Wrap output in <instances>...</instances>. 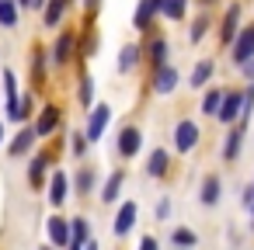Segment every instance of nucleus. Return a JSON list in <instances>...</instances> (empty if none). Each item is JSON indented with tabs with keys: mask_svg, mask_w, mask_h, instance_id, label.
<instances>
[{
	"mask_svg": "<svg viewBox=\"0 0 254 250\" xmlns=\"http://www.w3.org/2000/svg\"><path fill=\"white\" fill-rule=\"evenodd\" d=\"M46 167H49V156L39 153V156L28 163V181H32V184H42V181H46Z\"/></svg>",
	"mask_w": 254,
	"mask_h": 250,
	"instance_id": "nucleus-21",
	"label": "nucleus"
},
{
	"mask_svg": "<svg viewBox=\"0 0 254 250\" xmlns=\"http://www.w3.org/2000/svg\"><path fill=\"white\" fill-rule=\"evenodd\" d=\"M80 250H101V247H98L94 240H87V243H80Z\"/></svg>",
	"mask_w": 254,
	"mask_h": 250,
	"instance_id": "nucleus-38",
	"label": "nucleus"
},
{
	"mask_svg": "<svg viewBox=\"0 0 254 250\" xmlns=\"http://www.w3.org/2000/svg\"><path fill=\"white\" fill-rule=\"evenodd\" d=\"M157 14H160V0H139V7H136V14H132V28H136V32H146Z\"/></svg>",
	"mask_w": 254,
	"mask_h": 250,
	"instance_id": "nucleus-5",
	"label": "nucleus"
},
{
	"mask_svg": "<svg viewBox=\"0 0 254 250\" xmlns=\"http://www.w3.org/2000/svg\"><path fill=\"white\" fill-rule=\"evenodd\" d=\"M167 163H171V153L167 150H153L150 160H146V174L150 177H164L167 174Z\"/></svg>",
	"mask_w": 254,
	"mask_h": 250,
	"instance_id": "nucleus-13",
	"label": "nucleus"
},
{
	"mask_svg": "<svg viewBox=\"0 0 254 250\" xmlns=\"http://www.w3.org/2000/svg\"><path fill=\"white\" fill-rule=\"evenodd\" d=\"M219 104H223V91H209L205 101H202V111H205V115H216Z\"/></svg>",
	"mask_w": 254,
	"mask_h": 250,
	"instance_id": "nucleus-28",
	"label": "nucleus"
},
{
	"mask_svg": "<svg viewBox=\"0 0 254 250\" xmlns=\"http://www.w3.org/2000/svg\"><path fill=\"white\" fill-rule=\"evenodd\" d=\"M91 101H94V80H91V77H84V80H80V104H84V108H91Z\"/></svg>",
	"mask_w": 254,
	"mask_h": 250,
	"instance_id": "nucleus-29",
	"label": "nucleus"
},
{
	"mask_svg": "<svg viewBox=\"0 0 254 250\" xmlns=\"http://www.w3.org/2000/svg\"><path fill=\"white\" fill-rule=\"evenodd\" d=\"M14 84H18V80H14V73L7 70V73H4V94H7V104L18 101V87H14Z\"/></svg>",
	"mask_w": 254,
	"mask_h": 250,
	"instance_id": "nucleus-31",
	"label": "nucleus"
},
{
	"mask_svg": "<svg viewBox=\"0 0 254 250\" xmlns=\"http://www.w3.org/2000/svg\"><path fill=\"white\" fill-rule=\"evenodd\" d=\"M164 59H167V42L164 39H153L150 42V63L153 66H164Z\"/></svg>",
	"mask_w": 254,
	"mask_h": 250,
	"instance_id": "nucleus-25",
	"label": "nucleus"
},
{
	"mask_svg": "<svg viewBox=\"0 0 254 250\" xmlns=\"http://www.w3.org/2000/svg\"><path fill=\"white\" fill-rule=\"evenodd\" d=\"M185 7H188V0H160V14L171 18V21H181L185 18Z\"/></svg>",
	"mask_w": 254,
	"mask_h": 250,
	"instance_id": "nucleus-19",
	"label": "nucleus"
},
{
	"mask_svg": "<svg viewBox=\"0 0 254 250\" xmlns=\"http://www.w3.org/2000/svg\"><path fill=\"white\" fill-rule=\"evenodd\" d=\"M157 215H160V219H167V215H171V201H167V198L157 205Z\"/></svg>",
	"mask_w": 254,
	"mask_h": 250,
	"instance_id": "nucleus-34",
	"label": "nucleus"
},
{
	"mask_svg": "<svg viewBox=\"0 0 254 250\" xmlns=\"http://www.w3.org/2000/svg\"><path fill=\"white\" fill-rule=\"evenodd\" d=\"M139 250H157V240H153V236H143V240H139Z\"/></svg>",
	"mask_w": 254,
	"mask_h": 250,
	"instance_id": "nucleus-35",
	"label": "nucleus"
},
{
	"mask_svg": "<svg viewBox=\"0 0 254 250\" xmlns=\"http://www.w3.org/2000/svg\"><path fill=\"white\" fill-rule=\"evenodd\" d=\"M60 118H63V111H60L56 104H49V108H42V115H39V122L32 125V129H35V136H39V139H46V136H53V132L60 129Z\"/></svg>",
	"mask_w": 254,
	"mask_h": 250,
	"instance_id": "nucleus-2",
	"label": "nucleus"
},
{
	"mask_svg": "<svg viewBox=\"0 0 254 250\" xmlns=\"http://www.w3.org/2000/svg\"><path fill=\"white\" fill-rule=\"evenodd\" d=\"M70 146H73V153H77V156H80V153H84V150H87V136H80V132H77V136H73V143H70Z\"/></svg>",
	"mask_w": 254,
	"mask_h": 250,
	"instance_id": "nucleus-33",
	"label": "nucleus"
},
{
	"mask_svg": "<svg viewBox=\"0 0 254 250\" xmlns=\"http://www.w3.org/2000/svg\"><path fill=\"white\" fill-rule=\"evenodd\" d=\"M205 32H209V21H205V18H198V21L191 25V42H198V39H202Z\"/></svg>",
	"mask_w": 254,
	"mask_h": 250,
	"instance_id": "nucleus-32",
	"label": "nucleus"
},
{
	"mask_svg": "<svg viewBox=\"0 0 254 250\" xmlns=\"http://www.w3.org/2000/svg\"><path fill=\"white\" fill-rule=\"evenodd\" d=\"M240 139H244V136H240L237 129L226 136V143H223V156H226V160H237V153H240Z\"/></svg>",
	"mask_w": 254,
	"mask_h": 250,
	"instance_id": "nucleus-26",
	"label": "nucleus"
},
{
	"mask_svg": "<svg viewBox=\"0 0 254 250\" xmlns=\"http://www.w3.org/2000/svg\"><path fill=\"white\" fill-rule=\"evenodd\" d=\"M0 139H4V125H0Z\"/></svg>",
	"mask_w": 254,
	"mask_h": 250,
	"instance_id": "nucleus-42",
	"label": "nucleus"
},
{
	"mask_svg": "<svg viewBox=\"0 0 254 250\" xmlns=\"http://www.w3.org/2000/svg\"><path fill=\"white\" fill-rule=\"evenodd\" d=\"M70 59H73V35L63 32V35L56 39V46H53V63H56V66H66Z\"/></svg>",
	"mask_w": 254,
	"mask_h": 250,
	"instance_id": "nucleus-11",
	"label": "nucleus"
},
{
	"mask_svg": "<svg viewBox=\"0 0 254 250\" xmlns=\"http://www.w3.org/2000/svg\"><path fill=\"white\" fill-rule=\"evenodd\" d=\"M202 4H216V0H202Z\"/></svg>",
	"mask_w": 254,
	"mask_h": 250,
	"instance_id": "nucleus-41",
	"label": "nucleus"
},
{
	"mask_svg": "<svg viewBox=\"0 0 254 250\" xmlns=\"http://www.w3.org/2000/svg\"><path fill=\"white\" fill-rule=\"evenodd\" d=\"M174 87H178V70H174V66H167V63H164V66H157L153 91H157V94H171Z\"/></svg>",
	"mask_w": 254,
	"mask_h": 250,
	"instance_id": "nucleus-10",
	"label": "nucleus"
},
{
	"mask_svg": "<svg viewBox=\"0 0 254 250\" xmlns=\"http://www.w3.org/2000/svg\"><path fill=\"white\" fill-rule=\"evenodd\" d=\"M136 201H122V208H119V215H115V222H112V233L115 236H126L132 226H136Z\"/></svg>",
	"mask_w": 254,
	"mask_h": 250,
	"instance_id": "nucleus-8",
	"label": "nucleus"
},
{
	"mask_svg": "<svg viewBox=\"0 0 254 250\" xmlns=\"http://www.w3.org/2000/svg\"><path fill=\"white\" fill-rule=\"evenodd\" d=\"M136 63H139V46H126L119 56V73H132Z\"/></svg>",
	"mask_w": 254,
	"mask_h": 250,
	"instance_id": "nucleus-20",
	"label": "nucleus"
},
{
	"mask_svg": "<svg viewBox=\"0 0 254 250\" xmlns=\"http://www.w3.org/2000/svg\"><path fill=\"white\" fill-rule=\"evenodd\" d=\"M46 233H49V243L53 247H70V222L66 219H60V215H53L49 222H46Z\"/></svg>",
	"mask_w": 254,
	"mask_h": 250,
	"instance_id": "nucleus-9",
	"label": "nucleus"
},
{
	"mask_svg": "<svg viewBox=\"0 0 254 250\" xmlns=\"http://www.w3.org/2000/svg\"><path fill=\"white\" fill-rule=\"evenodd\" d=\"M35 139H39V136H35V129H21V132H18V139L11 143V150H7V153H11V156H25V153L35 146Z\"/></svg>",
	"mask_w": 254,
	"mask_h": 250,
	"instance_id": "nucleus-14",
	"label": "nucleus"
},
{
	"mask_svg": "<svg viewBox=\"0 0 254 250\" xmlns=\"http://www.w3.org/2000/svg\"><path fill=\"white\" fill-rule=\"evenodd\" d=\"M91 188H94V170H87V167H84V170L77 174V191H80V195H87Z\"/></svg>",
	"mask_w": 254,
	"mask_h": 250,
	"instance_id": "nucleus-30",
	"label": "nucleus"
},
{
	"mask_svg": "<svg viewBox=\"0 0 254 250\" xmlns=\"http://www.w3.org/2000/svg\"><path fill=\"white\" fill-rule=\"evenodd\" d=\"M171 243H178L181 250H191V247H195V233H191V229H174V233H171Z\"/></svg>",
	"mask_w": 254,
	"mask_h": 250,
	"instance_id": "nucleus-27",
	"label": "nucleus"
},
{
	"mask_svg": "<svg viewBox=\"0 0 254 250\" xmlns=\"http://www.w3.org/2000/svg\"><path fill=\"white\" fill-rule=\"evenodd\" d=\"M108 118H112V108H108V104H94L91 115H87V132H84V136H87L91 143H98L101 132H105V125H108Z\"/></svg>",
	"mask_w": 254,
	"mask_h": 250,
	"instance_id": "nucleus-1",
	"label": "nucleus"
},
{
	"mask_svg": "<svg viewBox=\"0 0 254 250\" xmlns=\"http://www.w3.org/2000/svg\"><path fill=\"white\" fill-rule=\"evenodd\" d=\"M198 198H202L205 205H216V201H219V177H216V174H209V177L202 181V188H198Z\"/></svg>",
	"mask_w": 254,
	"mask_h": 250,
	"instance_id": "nucleus-15",
	"label": "nucleus"
},
{
	"mask_svg": "<svg viewBox=\"0 0 254 250\" xmlns=\"http://www.w3.org/2000/svg\"><path fill=\"white\" fill-rule=\"evenodd\" d=\"M122 181H126V177H122V170H115V174L105 181V188H101V201H108V205H112V201L119 198V191H122Z\"/></svg>",
	"mask_w": 254,
	"mask_h": 250,
	"instance_id": "nucleus-16",
	"label": "nucleus"
},
{
	"mask_svg": "<svg viewBox=\"0 0 254 250\" xmlns=\"http://www.w3.org/2000/svg\"><path fill=\"white\" fill-rule=\"evenodd\" d=\"M240 70H244V73H247V77H251V80H254V56H251V59H247V63H244V66H240Z\"/></svg>",
	"mask_w": 254,
	"mask_h": 250,
	"instance_id": "nucleus-36",
	"label": "nucleus"
},
{
	"mask_svg": "<svg viewBox=\"0 0 254 250\" xmlns=\"http://www.w3.org/2000/svg\"><path fill=\"white\" fill-rule=\"evenodd\" d=\"M66 195H70V181H66V174H63V170H56V174H53V181H49V201H53V205H63V201H66Z\"/></svg>",
	"mask_w": 254,
	"mask_h": 250,
	"instance_id": "nucleus-12",
	"label": "nucleus"
},
{
	"mask_svg": "<svg viewBox=\"0 0 254 250\" xmlns=\"http://www.w3.org/2000/svg\"><path fill=\"white\" fill-rule=\"evenodd\" d=\"M251 56H254V25H251V28H244V32L233 39V63H237V66H244Z\"/></svg>",
	"mask_w": 254,
	"mask_h": 250,
	"instance_id": "nucleus-3",
	"label": "nucleus"
},
{
	"mask_svg": "<svg viewBox=\"0 0 254 250\" xmlns=\"http://www.w3.org/2000/svg\"><path fill=\"white\" fill-rule=\"evenodd\" d=\"M195 143H198V125H195V122H178V129H174V146H178L181 153H191Z\"/></svg>",
	"mask_w": 254,
	"mask_h": 250,
	"instance_id": "nucleus-4",
	"label": "nucleus"
},
{
	"mask_svg": "<svg viewBox=\"0 0 254 250\" xmlns=\"http://www.w3.org/2000/svg\"><path fill=\"white\" fill-rule=\"evenodd\" d=\"M139 146H143L139 129H136V125H126V129L119 132V156H136V153H139Z\"/></svg>",
	"mask_w": 254,
	"mask_h": 250,
	"instance_id": "nucleus-7",
	"label": "nucleus"
},
{
	"mask_svg": "<svg viewBox=\"0 0 254 250\" xmlns=\"http://www.w3.org/2000/svg\"><path fill=\"white\" fill-rule=\"evenodd\" d=\"M63 14H66V0H46V25L53 28V25H60L63 21Z\"/></svg>",
	"mask_w": 254,
	"mask_h": 250,
	"instance_id": "nucleus-17",
	"label": "nucleus"
},
{
	"mask_svg": "<svg viewBox=\"0 0 254 250\" xmlns=\"http://www.w3.org/2000/svg\"><path fill=\"white\" fill-rule=\"evenodd\" d=\"M216 118H219L223 125H230V122L240 118V94H237V91H223V104H219Z\"/></svg>",
	"mask_w": 254,
	"mask_h": 250,
	"instance_id": "nucleus-6",
	"label": "nucleus"
},
{
	"mask_svg": "<svg viewBox=\"0 0 254 250\" xmlns=\"http://www.w3.org/2000/svg\"><path fill=\"white\" fill-rule=\"evenodd\" d=\"M84 7H87V11H91V14H94V11H98V7H101V0H84Z\"/></svg>",
	"mask_w": 254,
	"mask_h": 250,
	"instance_id": "nucleus-37",
	"label": "nucleus"
},
{
	"mask_svg": "<svg viewBox=\"0 0 254 250\" xmlns=\"http://www.w3.org/2000/svg\"><path fill=\"white\" fill-rule=\"evenodd\" d=\"M32 7H46V0H32Z\"/></svg>",
	"mask_w": 254,
	"mask_h": 250,
	"instance_id": "nucleus-39",
	"label": "nucleus"
},
{
	"mask_svg": "<svg viewBox=\"0 0 254 250\" xmlns=\"http://www.w3.org/2000/svg\"><path fill=\"white\" fill-rule=\"evenodd\" d=\"M42 250H53V247H42Z\"/></svg>",
	"mask_w": 254,
	"mask_h": 250,
	"instance_id": "nucleus-43",
	"label": "nucleus"
},
{
	"mask_svg": "<svg viewBox=\"0 0 254 250\" xmlns=\"http://www.w3.org/2000/svg\"><path fill=\"white\" fill-rule=\"evenodd\" d=\"M209 77H212V63H209V59H202V63L191 70V80H188V84H191V87H205V84H209Z\"/></svg>",
	"mask_w": 254,
	"mask_h": 250,
	"instance_id": "nucleus-23",
	"label": "nucleus"
},
{
	"mask_svg": "<svg viewBox=\"0 0 254 250\" xmlns=\"http://www.w3.org/2000/svg\"><path fill=\"white\" fill-rule=\"evenodd\" d=\"M87 240H91L87 219H73V222H70V243H87Z\"/></svg>",
	"mask_w": 254,
	"mask_h": 250,
	"instance_id": "nucleus-24",
	"label": "nucleus"
},
{
	"mask_svg": "<svg viewBox=\"0 0 254 250\" xmlns=\"http://www.w3.org/2000/svg\"><path fill=\"white\" fill-rule=\"evenodd\" d=\"M0 25L18 28V0H0Z\"/></svg>",
	"mask_w": 254,
	"mask_h": 250,
	"instance_id": "nucleus-18",
	"label": "nucleus"
},
{
	"mask_svg": "<svg viewBox=\"0 0 254 250\" xmlns=\"http://www.w3.org/2000/svg\"><path fill=\"white\" fill-rule=\"evenodd\" d=\"M18 4H25V7H32V0H18Z\"/></svg>",
	"mask_w": 254,
	"mask_h": 250,
	"instance_id": "nucleus-40",
	"label": "nucleus"
},
{
	"mask_svg": "<svg viewBox=\"0 0 254 250\" xmlns=\"http://www.w3.org/2000/svg\"><path fill=\"white\" fill-rule=\"evenodd\" d=\"M237 18H240V7L233 4V7L226 11V18H223V42H233V39H237Z\"/></svg>",
	"mask_w": 254,
	"mask_h": 250,
	"instance_id": "nucleus-22",
	"label": "nucleus"
}]
</instances>
